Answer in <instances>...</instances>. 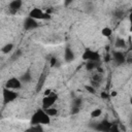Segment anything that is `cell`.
I'll list each match as a JSON object with an SVG mask.
<instances>
[{
	"instance_id": "484cf974",
	"label": "cell",
	"mask_w": 132,
	"mask_h": 132,
	"mask_svg": "<svg viewBox=\"0 0 132 132\" xmlns=\"http://www.w3.org/2000/svg\"><path fill=\"white\" fill-rule=\"evenodd\" d=\"M21 54H22V52L19 50L18 52H15V53H14V54L11 56V60H15V59H18V58L21 56Z\"/></svg>"
},
{
	"instance_id": "6da1fadb",
	"label": "cell",
	"mask_w": 132,
	"mask_h": 132,
	"mask_svg": "<svg viewBox=\"0 0 132 132\" xmlns=\"http://www.w3.org/2000/svg\"><path fill=\"white\" fill-rule=\"evenodd\" d=\"M50 122H51V117L44 111L43 108L37 109L33 113L30 121L32 125H47L50 124Z\"/></svg>"
},
{
	"instance_id": "83f0119b",
	"label": "cell",
	"mask_w": 132,
	"mask_h": 132,
	"mask_svg": "<svg viewBox=\"0 0 132 132\" xmlns=\"http://www.w3.org/2000/svg\"><path fill=\"white\" fill-rule=\"evenodd\" d=\"M72 1L73 0H64V5L65 6H68L70 3H72Z\"/></svg>"
},
{
	"instance_id": "8992f818",
	"label": "cell",
	"mask_w": 132,
	"mask_h": 132,
	"mask_svg": "<svg viewBox=\"0 0 132 132\" xmlns=\"http://www.w3.org/2000/svg\"><path fill=\"white\" fill-rule=\"evenodd\" d=\"M22 87V81L18 77H10L5 82V88L11 89V90H19Z\"/></svg>"
},
{
	"instance_id": "277c9868",
	"label": "cell",
	"mask_w": 132,
	"mask_h": 132,
	"mask_svg": "<svg viewBox=\"0 0 132 132\" xmlns=\"http://www.w3.org/2000/svg\"><path fill=\"white\" fill-rule=\"evenodd\" d=\"M82 60L85 61H98L100 60V54L96 51L90 50V48H86L85 52L81 55Z\"/></svg>"
},
{
	"instance_id": "cb8c5ba5",
	"label": "cell",
	"mask_w": 132,
	"mask_h": 132,
	"mask_svg": "<svg viewBox=\"0 0 132 132\" xmlns=\"http://www.w3.org/2000/svg\"><path fill=\"white\" fill-rule=\"evenodd\" d=\"M56 65H57V59L55 57H52L50 59V66L51 67H55Z\"/></svg>"
},
{
	"instance_id": "603a6c76",
	"label": "cell",
	"mask_w": 132,
	"mask_h": 132,
	"mask_svg": "<svg viewBox=\"0 0 132 132\" xmlns=\"http://www.w3.org/2000/svg\"><path fill=\"white\" fill-rule=\"evenodd\" d=\"M85 88H86V90H87L89 93H91V94H95V93H96V90H95V88H94L93 86H86Z\"/></svg>"
},
{
	"instance_id": "7a4b0ae2",
	"label": "cell",
	"mask_w": 132,
	"mask_h": 132,
	"mask_svg": "<svg viewBox=\"0 0 132 132\" xmlns=\"http://www.w3.org/2000/svg\"><path fill=\"white\" fill-rule=\"evenodd\" d=\"M2 97H3V102L4 104L10 103L12 101H14L18 98V93L14 92V90L8 89V88H3L2 90Z\"/></svg>"
},
{
	"instance_id": "3957f363",
	"label": "cell",
	"mask_w": 132,
	"mask_h": 132,
	"mask_svg": "<svg viewBox=\"0 0 132 132\" xmlns=\"http://www.w3.org/2000/svg\"><path fill=\"white\" fill-rule=\"evenodd\" d=\"M29 16L35 19V20H50L51 14L46 11H43L40 8H32L31 11L29 12Z\"/></svg>"
},
{
	"instance_id": "ffe728a7",
	"label": "cell",
	"mask_w": 132,
	"mask_h": 132,
	"mask_svg": "<svg viewBox=\"0 0 132 132\" xmlns=\"http://www.w3.org/2000/svg\"><path fill=\"white\" fill-rule=\"evenodd\" d=\"M81 103H82V101H81V99H80V98H75V99L73 100V104H72V106L80 108V106H81Z\"/></svg>"
},
{
	"instance_id": "9c48e42d",
	"label": "cell",
	"mask_w": 132,
	"mask_h": 132,
	"mask_svg": "<svg viewBox=\"0 0 132 132\" xmlns=\"http://www.w3.org/2000/svg\"><path fill=\"white\" fill-rule=\"evenodd\" d=\"M113 60L118 65H122L126 62V56L122 52H114L113 53Z\"/></svg>"
},
{
	"instance_id": "d6986e66",
	"label": "cell",
	"mask_w": 132,
	"mask_h": 132,
	"mask_svg": "<svg viewBox=\"0 0 132 132\" xmlns=\"http://www.w3.org/2000/svg\"><path fill=\"white\" fill-rule=\"evenodd\" d=\"M44 79H45V75H44V74H42V75L40 76L39 80H38V84H37V88H36L37 92H39V91H40V88L42 87V85H43V82H44Z\"/></svg>"
},
{
	"instance_id": "44dd1931",
	"label": "cell",
	"mask_w": 132,
	"mask_h": 132,
	"mask_svg": "<svg viewBox=\"0 0 132 132\" xmlns=\"http://www.w3.org/2000/svg\"><path fill=\"white\" fill-rule=\"evenodd\" d=\"M101 79H102V75H101V74H95V75H93V77H92V80H94V81H96V82H100Z\"/></svg>"
},
{
	"instance_id": "4316f807",
	"label": "cell",
	"mask_w": 132,
	"mask_h": 132,
	"mask_svg": "<svg viewBox=\"0 0 132 132\" xmlns=\"http://www.w3.org/2000/svg\"><path fill=\"white\" fill-rule=\"evenodd\" d=\"M100 96H101V98H102V99H107V98L109 97V95H108L106 92H101Z\"/></svg>"
},
{
	"instance_id": "7c38bea8",
	"label": "cell",
	"mask_w": 132,
	"mask_h": 132,
	"mask_svg": "<svg viewBox=\"0 0 132 132\" xmlns=\"http://www.w3.org/2000/svg\"><path fill=\"white\" fill-rule=\"evenodd\" d=\"M44 111L50 116V117H56L58 116V109L57 108H54V107H47V108H44Z\"/></svg>"
},
{
	"instance_id": "f1b7e54d",
	"label": "cell",
	"mask_w": 132,
	"mask_h": 132,
	"mask_svg": "<svg viewBox=\"0 0 132 132\" xmlns=\"http://www.w3.org/2000/svg\"><path fill=\"white\" fill-rule=\"evenodd\" d=\"M117 95H118V93H117V92H114V91H113V92H111V94H110V96H111V97H116Z\"/></svg>"
},
{
	"instance_id": "8fae6325",
	"label": "cell",
	"mask_w": 132,
	"mask_h": 132,
	"mask_svg": "<svg viewBox=\"0 0 132 132\" xmlns=\"http://www.w3.org/2000/svg\"><path fill=\"white\" fill-rule=\"evenodd\" d=\"M110 126H111V124H110L108 121L104 120V121H102L101 123H99V124L97 125L96 130H99V131H109Z\"/></svg>"
},
{
	"instance_id": "d4e9b609",
	"label": "cell",
	"mask_w": 132,
	"mask_h": 132,
	"mask_svg": "<svg viewBox=\"0 0 132 132\" xmlns=\"http://www.w3.org/2000/svg\"><path fill=\"white\" fill-rule=\"evenodd\" d=\"M29 130H33V131H35V130H37V131H42V127H41V125H33V127L30 128Z\"/></svg>"
},
{
	"instance_id": "4fadbf2b",
	"label": "cell",
	"mask_w": 132,
	"mask_h": 132,
	"mask_svg": "<svg viewBox=\"0 0 132 132\" xmlns=\"http://www.w3.org/2000/svg\"><path fill=\"white\" fill-rule=\"evenodd\" d=\"M98 61H87V64H86V68L88 70H93L95 68H97L98 66Z\"/></svg>"
},
{
	"instance_id": "52a82bcc",
	"label": "cell",
	"mask_w": 132,
	"mask_h": 132,
	"mask_svg": "<svg viewBox=\"0 0 132 132\" xmlns=\"http://www.w3.org/2000/svg\"><path fill=\"white\" fill-rule=\"evenodd\" d=\"M38 27V22L37 20L31 18V16H27L24 21V29L29 31V30H33L35 28Z\"/></svg>"
},
{
	"instance_id": "7402d4cb",
	"label": "cell",
	"mask_w": 132,
	"mask_h": 132,
	"mask_svg": "<svg viewBox=\"0 0 132 132\" xmlns=\"http://www.w3.org/2000/svg\"><path fill=\"white\" fill-rule=\"evenodd\" d=\"M113 14H114L116 18H122V16L124 15V11L121 10V9H118V10H116V11L113 12Z\"/></svg>"
},
{
	"instance_id": "9a60e30c",
	"label": "cell",
	"mask_w": 132,
	"mask_h": 132,
	"mask_svg": "<svg viewBox=\"0 0 132 132\" xmlns=\"http://www.w3.org/2000/svg\"><path fill=\"white\" fill-rule=\"evenodd\" d=\"M20 80H21L22 82H29V81L31 80V74H30V72L27 71V72H25L24 74H22V76L20 77Z\"/></svg>"
},
{
	"instance_id": "ac0fdd59",
	"label": "cell",
	"mask_w": 132,
	"mask_h": 132,
	"mask_svg": "<svg viewBox=\"0 0 132 132\" xmlns=\"http://www.w3.org/2000/svg\"><path fill=\"white\" fill-rule=\"evenodd\" d=\"M101 113H102V110L100 108H95L91 111V117L93 119H95V118H98L99 116H101Z\"/></svg>"
},
{
	"instance_id": "5bb4252c",
	"label": "cell",
	"mask_w": 132,
	"mask_h": 132,
	"mask_svg": "<svg viewBox=\"0 0 132 132\" xmlns=\"http://www.w3.org/2000/svg\"><path fill=\"white\" fill-rule=\"evenodd\" d=\"M12 50H13V44H12V43H6L5 45L2 46L1 52H2L3 54H8V53L11 52Z\"/></svg>"
},
{
	"instance_id": "5b68a950",
	"label": "cell",
	"mask_w": 132,
	"mask_h": 132,
	"mask_svg": "<svg viewBox=\"0 0 132 132\" xmlns=\"http://www.w3.org/2000/svg\"><path fill=\"white\" fill-rule=\"evenodd\" d=\"M57 99H58V96L54 92H51L50 94L44 95V97L42 99V103H41L42 104V108L44 109V108H47V107L53 106L55 104V102L57 101Z\"/></svg>"
},
{
	"instance_id": "f546056e",
	"label": "cell",
	"mask_w": 132,
	"mask_h": 132,
	"mask_svg": "<svg viewBox=\"0 0 132 132\" xmlns=\"http://www.w3.org/2000/svg\"><path fill=\"white\" fill-rule=\"evenodd\" d=\"M51 92H52L51 90H46V91H45V93H44V95H47V94H50Z\"/></svg>"
},
{
	"instance_id": "30bf717a",
	"label": "cell",
	"mask_w": 132,
	"mask_h": 132,
	"mask_svg": "<svg viewBox=\"0 0 132 132\" xmlns=\"http://www.w3.org/2000/svg\"><path fill=\"white\" fill-rule=\"evenodd\" d=\"M74 53L72 52V50L70 47H66L65 48V53H64V59L66 63H70L74 60Z\"/></svg>"
},
{
	"instance_id": "2e32d148",
	"label": "cell",
	"mask_w": 132,
	"mask_h": 132,
	"mask_svg": "<svg viewBox=\"0 0 132 132\" xmlns=\"http://www.w3.org/2000/svg\"><path fill=\"white\" fill-rule=\"evenodd\" d=\"M101 34H102L104 37H109V36H111V34H112V30H111L109 27H104V28L101 30Z\"/></svg>"
},
{
	"instance_id": "ba28073f",
	"label": "cell",
	"mask_w": 132,
	"mask_h": 132,
	"mask_svg": "<svg viewBox=\"0 0 132 132\" xmlns=\"http://www.w3.org/2000/svg\"><path fill=\"white\" fill-rule=\"evenodd\" d=\"M22 4H23L22 0H12V1H10L9 4H8V9H9L10 13H12V14L16 13V11L22 7Z\"/></svg>"
},
{
	"instance_id": "e0dca14e",
	"label": "cell",
	"mask_w": 132,
	"mask_h": 132,
	"mask_svg": "<svg viewBox=\"0 0 132 132\" xmlns=\"http://www.w3.org/2000/svg\"><path fill=\"white\" fill-rule=\"evenodd\" d=\"M125 46H126V42H125L124 39L118 38L116 40V47H118V48H124Z\"/></svg>"
}]
</instances>
